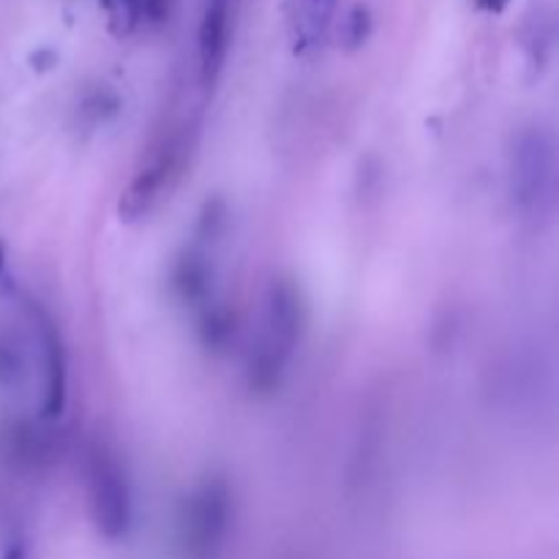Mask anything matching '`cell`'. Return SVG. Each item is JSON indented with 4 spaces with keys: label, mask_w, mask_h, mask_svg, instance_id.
I'll list each match as a JSON object with an SVG mask.
<instances>
[{
    "label": "cell",
    "mask_w": 559,
    "mask_h": 559,
    "mask_svg": "<svg viewBox=\"0 0 559 559\" xmlns=\"http://www.w3.org/2000/svg\"><path fill=\"white\" fill-rule=\"evenodd\" d=\"M300 328H304V304H300L298 289L287 278H273L265 293V304H262L257 344L251 349V388L273 391L282 382V374L287 371L300 342Z\"/></svg>",
    "instance_id": "6da1fadb"
},
{
    "label": "cell",
    "mask_w": 559,
    "mask_h": 559,
    "mask_svg": "<svg viewBox=\"0 0 559 559\" xmlns=\"http://www.w3.org/2000/svg\"><path fill=\"white\" fill-rule=\"evenodd\" d=\"M33 320L38 325V336H41L44 347V418H60L66 409V396H69V371H66V349L63 338H60L58 325L52 317L41 309H33Z\"/></svg>",
    "instance_id": "52a82bcc"
},
{
    "label": "cell",
    "mask_w": 559,
    "mask_h": 559,
    "mask_svg": "<svg viewBox=\"0 0 559 559\" xmlns=\"http://www.w3.org/2000/svg\"><path fill=\"white\" fill-rule=\"evenodd\" d=\"M169 5L173 0H142V20L164 22L169 16Z\"/></svg>",
    "instance_id": "8fae6325"
},
{
    "label": "cell",
    "mask_w": 559,
    "mask_h": 559,
    "mask_svg": "<svg viewBox=\"0 0 559 559\" xmlns=\"http://www.w3.org/2000/svg\"><path fill=\"white\" fill-rule=\"evenodd\" d=\"M475 5L486 11V14H502L511 5V0H475Z\"/></svg>",
    "instance_id": "7c38bea8"
},
{
    "label": "cell",
    "mask_w": 559,
    "mask_h": 559,
    "mask_svg": "<svg viewBox=\"0 0 559 559\" xmlns=\"http://www.w3.org/2000/svg\"><path fill=\"white\" fill-rule=\"evenodd\" d=\"M183 153L186 140L178 131H173L158 145L151 147L147 158L136 167L134 178L129 180V186L120 194L118 213L123 222H140V218H145L162 202L169 183L178 175L180 164H183Z\"/></svg>",
    "instance_id": "277c9868"
},
{
    "label": "cell",
    "mask_w": 559,
    "mask_h": 559,
    "mask_svg": "<svg viewBox=\"0 0 559 559\" xmlns=\"http://www.w3.org/2000/svg\"><path fill=\"white\" fill-rule=\"evenodd\" d=\"M235 0H207L197 33V55H200L202 85H216L229 49V9Z\"/></svg>",
    "instance_id": "ba28073f"
},
{
    "label": "cell",
    "mask_w": 559,
    "mask_h": 559,
    "mask_svg": "<svg viewBox=\"0 0 559 559\" xmlns=\"http://www.w3.org/2000/svg\"><path fill=\"white\" fill-rule=\"evenodd\" d=\"M229 511H233V497H229L227 480L211 478L197 486V491L186 502V533L191 544L200 549H213L222 544Z\"/></svg>",
    "instance_id": "5b68a950"
},
{
    "label": "cell",
    "mask_w": 559,
    "mask_h": 559,
    "mask_svg": "<svg viewBox=\"0 0 559 559\" xmlns=\"http://www.w3.org/2000/svg\"><path fill=\"white\" fill-rule=\"evenodd\" d=\"M371 27H374V20H371L369 5H353L349 14L344 16L342 22V47L347 52H355V49L364 47L371 36Z\"/></svg>",
    "instance_id": "30bf717a"
},
{
    "label": "cell",
    "mask_w": 559,
    "mask_h": 559,
    "mask_svg": "<svg viewBox=\"0 0 559 559\" xmlns=\"http://www.w3.org/2000/svg\"><path fill=\"white\" fill-rule=\"evenodd\" d=\"M107 27L115 38H126L140 27L142 22V0H98Z\"/></svg>",
    "instance_id": "9c48e42d"
},
{
    "label": "cell",
    "mask_w": 559,
    "mask_h": 559,
    "mask_svg": "<svg viewBox=\"0 0 559 559\" xmlns=\"http://www.w3.org/2000/svg\"><path fill=\"white\" fill-rule=\"evenodd\" d=\"M87 502L104 538L115 540L126 535L131 522L129 480L107 445H96L87 453Z\"/></svg>",
    "instance_id": "3957f363"
},
{
    "label": "cell",
    "mask_w": 559,
    "mask_h": 559,
    "mask_svg": "<svg viewBox=\"0 0 559 559\" xmlns=\"http://www.w3.org/2000/svg\"><path fill=\"white\" fill-rule=\"evenodd\" d=\"M338 0H284V25L295 55L317 52L336 16Z\"/></svg>",
    "instance_id": "8992f818"
},
{
    "label": "cell",
    "mask_w": 559,
    "mask_h": 559,
    "mask_svg": "<svg viewBox=\"0 0 559 559\" xmlns=\"http://www.w3.org/2000/svg\"><path fill=\"white\" fill-rule=\"evenodd\" d=\"M555 140L544 126H524L508 151V191L522 216H544L555 200Z\"/></svg>",
    "instance_id": "7a4b0ae2"
}]
</instances>
